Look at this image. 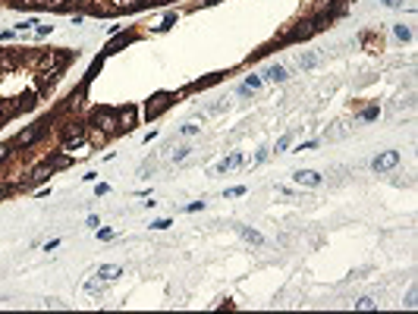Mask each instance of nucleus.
Listing matches in <instances>:
<instances>
[{
  "label": "nucleus",
  "instance_id": "1",
  "mask_svg": "<svg viewBox=\"0 0 418 314\" xmlns=\"http://www.w3.org/2000/svg\"><path fill=\"white\" fill-rule=\"evenodd\" d=\"M66 63H69V53H63V50H48V53H41V57H38V69H41L44 82H50L54 76H60V72L66 69Z\"/></svg>",
  "mask_w": 418,
  "mask_h": 314
},
{
  "label": "nucleus",
  "instance_id": "2",
  "mask_svg": "<svg viewBox=\"0 0 418 314\" xmlns=\"http://www.w3.org/2000/svg\"><path fill=\"white\" fill-rule=\"evenodd\" d=\"M88 145V123L85 119H69L63 129V151H76Z\"/></svg>",
  "mask_w": 418,
  "mask_h": 314
},
{
  "label": "nucleus",
  "instance_id": "3",
  "mask_svg": "<svg viewBox=\"0 0 418 314\" xmlns=\"http://www.w3.org/2000/svg\"><path fill=\"white\" fill-rule=\"evenodd\" d=\"M91 126H95V129H101L107 138L117 135V132H123V129H119V113H117V110H107V107L95 110V116H91Z\"/></svg>",
  "mask_w": 418,
  "mask_h": 314
},
{
  "label": "nucleus",
  "instance_id": "4",
  "mask_svg": "<svg viewBox=\"0 0 418 314\" xmlns=\"http://www.w3.org/2000/svg\"><path fill=\"white\" fill-rule=\"evenodd\" d=\"M44 126L48 123H35V126H29V129H22L16 138H13V148H32V145L44 135Z\"/></svg>",
  "mask_w": 418,
  "mask_h": 314
},
{
  "label": "nucleus",
  "instance_id": "5",
  "mask_svg": "<svg viewBox=\"0 0 418 314\" xmlns=\"http://www.w3.org/2000/svg\"><path fill=\"white\" fill-rule=\"evenodd\" d=\"M170 98H173V95H167V91H161V95H154V98H151L148 104H145V116H148V119H157V116H161V113L167 110L170 104H173Z\"/></svg>",
  "mask_w": 418,
  "mask_h": 314
},
{
  "label": "nucleus",
  "instance_id": "6",
  "mask_svg": "<svg viewBox=\"0 0 418 314\" xmlns=\"http://www.w3.org/2000/svg\"><path fill=\"white\" fill-rule=\"evenodd\" d=\"M396 164H400V151H384V154H377L374 160H371V170L374 173H387V170H393Z\"/></svg>",
  "mask_w": 418,
  "mask_h": 314
},
{
  "label": "nucleus",
  "instance_id": "7",
  "mask_svg": "<svg viewBox=\"0 0 418 314\" xmlns=\"http://www.w3.org/2000/svg\"><path fill=\"white\" fill-rule=\"evenodd\" d=\"M293 179H296V185H305V189H318L324 182V176L318 170H296Z\"/></svg>",
  "mask_w": 418,
  "mask_h": 314
},
{
  "label": "nucleus",
  "instance_id": "8",
  "mask_svg": "<svg viewBox=\"0 0 418 314\" xmlns=\"http://www.w3.org/2000/svg\"><path fill=\"white\" fill-rule=\"evenodd\" d=\"M95 277H98V283H110V280L123 277V267H119V264H101L95 270Z\"/></svg>",
  "mask_w": 418,
  "mask_h": 314
},
{
  "label": "nucleus",
  "instance_id": "9",
  "mask_svg": "<svg viewBox=\"0 0 418 314\" xmlns=\"http://www.w3.org/2000/svg\"><path fill=\"white\" fill-rule=\"evenodd\" d=\"M117 113H119V129H123V132H129L132 126H135V116H138V113H135V107H126V110H117Z\"/></svg>",
  "mask_w": 418,
  "mask_h": 314
},
{
  "label": "nucleus",
  "instance_id": "10",
  "mask_svg": "<svg viewBox=\"0 0 418 314\" xmlns=\"http://www.w3.org/2000/svg\"><path fill=\"white\" fill-rule=\"evenodd\" d=\"M236 166H242V154L239 151H233L230 157H223L220 164H217V173H227V170H236Z\"/></svg>",
  "mask_w": 418,
  "mask_h": 314
},
{
  "label": "nucleus",
  "instance_id": "11",
  "mask_svg": "<svg viewBox=\"0 0 418 314\" xmlns=\"http://www.w3.org/2000/svg\"><path fill=\"white\" fill-rule=\"evenodd\" d=\"M264 76H268L270 82H286V79H289V76H286V69H283L280 63H270L268 69H264Z\"/></svg>",
  "mask_w": 418,
  "mask_h": 314
},
{
  "label": "nucleus",
  "instance_id": "12",
  "mask_svg": "<svg viewBox=\"0 0 418 314\" xmlns=\"http://www.w3.org/2000/svg\"><path fill=\"white\" fill-rule=\"evenodd\" d=\"M239 236H242L245 242H251V245H264V236L258 230H251V226H239Z\"/></svg>",
  "mask_w": 418,
  "mask_h": 314
},
{
  "label": "nucleus",
  "instance_id": "13",
  "mask_svg": "<svg viewBox=\"0 0 418 314\" xmlns=\"http://www.w3.org/2000/svg\"><path fill=\"white\" fill-rule=\"evenodd\" d=\"M355 308H358V311H371V308H377V298H374V296H362V298L355 302Z\"/></svg>",
  "mask_w": 418,
  "mask_h": 314
},
{
  "label": "nucleus",
  "instance_id": "14",
  "mask_svg": "<svg viewBox=\"0 0 418 314\" xmlns=\"http://www.w3.org/2000/svg\"><path fill=\"white\" fill-rule=\"evenodd\" d=\"M242 85H245V88H249V91H251V95H255V91H261V76H255V72H251V76H249V79H245V82H242Z\"/></svg>",
  "mask_w": 418,
  "mask_h": 314
},
{
  "label": "nucleus",
  "instance_id": "15",
  "mask_svg": "<svg viewBox=\"0 0 418 314\" xmlns=\"http://www.w3.org/2000/svg\"><path fill=\"white\" fill-rule=\"evenodd\" d=\"M393 35L400 38V41H412V29H409V25H402V22L393 29Z\"/></svg>",
  "mask_w": 418,
  "mask_h": 314
},
{
  "label": "nucleus",
  "instance_id": "16",
  "mask_svg": "<svg viewBox=\"0 0 418 314\" xmlns=\"http://www.w3.org/2000/svg\"><path fill=\"white\" fill-rule=\"evenodd\" d=\"M50 173H54V170H50V166H48V164H44V166H38V170H35V173H32V176H29V179H32V182H41V179H48V176H50Z\"/></svg>",
  "mask_w": 418,
  "mask_h": 314
},
{
  "label": "nucleus",
  "instance_id": "17",
  "mask_svg": "<svg viewBox=\"0 0 418 314\" xmlns=\"http://www.w3.org/2000/svg\"><path fill=\"white\" fill-rule=\"evenodd\" d=\"M299 66H302V69H311V66H318V57L315 53H302V57H299Z\"/></svg>",
  "mask_w": 418,
  "mask_h": 314
},
{
  "label": "nucleus",
  "instance_id": "18",
  "mask_svg": "<svg viewBox=\"0 0 418 314\" xmlns=\"http://www.w3.org/2000/svg\"><path fill=\"white\" fill-rule=\"evenodd\" d=\"M13 66H16V60H13V57H6V53H0V72H10Z\"/></svg>",
  "mask_w": 418,
  "mask_h": 314
},
{
  "label": "nucleus",
  "instance_id": "19",
  "mask_svg": "<svg viewBox=\"0 0 418 314\" xmlns=\"http://www.w3.org/2000/svg\"><path fill=\"white\" fill-rule=\"evenodd\" d=\"M377 113H381V107H365L362 119H365V123H371V119H377Z\"/></svg>",
  "mask_w": 418,
  "mask_h": 314
},
{
  "label": "nucleus",
  "instance_id": "20",
  "mask_svg": "<svg viewBox=\"0 0 418 314\" xmlns=\"http://www.w3.org/2000/svg\"><path fill=\"white\" fill-rule=\"evenodd\" d=\"M189 154H192V148H189V145H179V148L173 151V160H185Z\"/></svg>",
  "mask_w": 418,
  "mask_h": 314
},
{
  "label": "nucleus",
  "instance_id": "21",
  "mask_svg": "<svg viewBox=\"0 0 418 314\" xmlns=\"http://www.w3.org/2000/svg\"><path fill=\"white\" fill-rule=\"evenodd\" d=\"M220 76H208V79H198V82H192V88H208V85H214Z\"/></svg>",
  "mask_w": 418,
  "mask_h": 314
},
{
  "label": "nucleus",
  "instance_id": "22",
  "mask_svg": "<svg viewBox=\"0 0 418 314\" xmlns=\"http://www.w3.org/2000/svg\"><path fill=\"white\" fill-rule=\"evenodd\" d=\"M179 132H183L185 138H192V135H198V126L195 123H185V126H179Z\"/></svg>",
  "mask_w": 418,
  "mask_h": 314
},
{
  "label": "nucleus",
  "instance_id": "23",
  "mask_svg": "<svg viewBox=\"0 0 418 314\" xmlns=\"http://www.w3.org/2000/svg\"><path fill=\"white\" fill-rule=\"evenodd\" d=\"M176 19H179V16H176V13H167V16H164V22H161V25H157V29H161V32H167V29H170V25H173V22H176Z\"/></svg>",
  "mask_w": 418,
  "mask_h": 314
},
{
  "label": "nucleus",
  "instance_id": "24",
  "mask_svg": "<svg viewBox=\"0 0 418 314\" xmlns=\"http://www.w3.org/2000/svg\"><path fill=\"white\" fill-rule=\"evenodd\" d=\"M289 142H293V135H280V138H277V148H274V151H286Z\"/></svg>",
  "mask_w": 418,
  "mask_h": 314
},
{
  "label": "nucleus",
  "instance_id": "25",
  "mask_svg": "<svg viewBox=\"0 0 418 314\" xmlns=\"http://www.w3.org/2000/svg\"><path fill=\"white\" fill-rule=\"evenodd\" d=\"M32 25H38V16H29L25 22H19V25H16V32H25V29H32Z\"/></svg>",
  "mask_w": 418,
  "mask_h": 314
},
{
  "label": "nucleus",
  "instance_id": "26",
  "mask_svg": "<svg viewBox=\"0 0 418 314\" xmlns=\"http://www.w3.org/2000/svg\"><path fill=\"white\" fill-rule=\"evenodd\" d=\"M245 195V185H233V189H227V198H242Z\"/></svg>",
  "mask_w": 418,
  "mask_h": 314
},
{
  "label": "nucleus",
  "instance_id": "27",
  "mask_svg": "<svg viewBox=\"0 0 418 314\" xmlns=\"http://www.w3.org/2000/svg\"><path fill=\"white\" fill-rule=\"evenodd\" d=\"M48 10H66V0H44Z\"/></svg>",
  "mask_w": 418,
  "mask_h": 314
},
{
  "label": "nucleus",
  "instance_id": "28",
  "mask_svg": "<svg viewBox=\"0 0 418 314\" xmlns=\"http://www.w3.org/2000/svg\"><path fill=\"white\" fill-rule=\"evenodd\" d=\"M170 226H173V220H154L151 230H170Z\"/></svg>",
  "mask_w": 418,
  "mask_h": 314
},
{
  "label": "nucleus",
  "instance_id": "29",
  "mask_svg": "<svg viewBox=\"0 0 418 314\" xmlns=\"http://www.w3.org/2000/svg\"><path fill=\"white\" fill-rule=\"evenodd\" d=\"M381 3H384V6H387V10H400V6H402V3H406V0H381Z\"/></svg>",
  "mask_w": 418,
  "mask_h": 314
},
{
  "label": "nucleus",
  "instance_id": "30",
  "mask_svg": "<svg viewBox=\"0 0 418 314\" xmlns=\"http://www.w3.org/2000/svg\"><path fill=\"white\" fill-rule=\"evenodd\" d=\"M35 32L44 38V35H50V32H54V25H41V22H38V25H35Z\"/></svg>",
  "mask_w": 418,
  "mask_h": 314
},
{
  "label": "nucleus",
  "instance_id": "31",
  "mask_svg": "<svg viewBox=\"0 0 418 314\" xmlns=\"http://www.w3.org/2000/svg\"><path fill=\"white\" fill-rule=\"evenodd\" d=\"M10 151H13V145H3V142H0V164L10 157Z\"/></svg>",
  "mask_w": 418,
  "mask_h": 314
},
{
  "label": "nucleus",
  "instance_id": "32",
  "mask_svg": "<svg viewBox=\"0 0 418 314\" xmlns=\"http://www.w3.org/2000/svg\"><path fill=\"white\" fill-rule=\"evenodd\" d=\"M107 192H110V185H107V182H98V185H95V195H98V198L107 195Z\"/></svg>",
  "mask_w": 418,
  "mask_h": 314
},
{
  "label": "nucleus",
  "instance_id": "33",
  "mask_svg": "<svg viewBox=\"0 0 418 314\" xmlns=\"http://www.w3.org/2000/svg\"><path fill=\"white\" fill-rule=\"evenodd\" d=\"M98 239H101V242H107V239H114V230H98Z\"/></svg>",
  "mask_w": 418,
  "mask_h": 314
},
{
  "label": "nucleus",
  "instance_id": "34",
  "mask_svg": "<svg viewBox=\"0 0 418 314\" xmlns=\"http://www.w3.org/2000/svg\"><path fill=\"white\" fill-rule=\"evenodd\" d=\"M185 211H189V214H195V211H204V201H192V204H189Z\"/></svg>",
  "mask_w": 418,
  "mask_h": 314
},
{
  "label": "nucleus",
  "instance_id": "35",
  "mask_svg": "<svg viewBox=\"0 0 418 314\" xmlns=\"http://www.w3.org/2000/svg\"><path fill=\"white\" fill-rule=\"evenodd\" d=\"M54 248H60V239H50V242H44V251H54Z\"/></svg>",
  "mask_w": 418,
  "mask_h": 314
}]
</instances>
